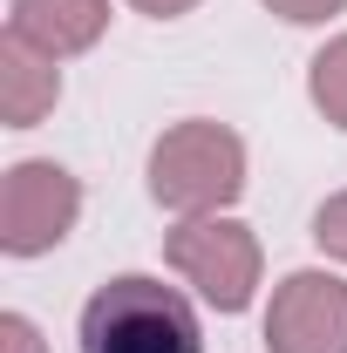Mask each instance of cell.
Here are the masks:
<instances>
[{"label": "cell", "mask_w": 347, "mask_h": 353, "mask_svg": "<svg viewBox=\"0 0 347 353\" xmlns=\"http://www.w3.org/2000/svg\"><path fill=\"white\" fill-rule=\"evenodd\" d=\"M82 353H205V333L177 285L150 279V272H123L88 292Z\"/></svg>", "instance_id": "1"}, {"label": "cell", "mask_w": 347, "mask_h": 353, "mask_svg": "<svg viewBox=\"0 0 347 353\" xmlns=\"http://www.w3.org/2000/svg\"><path fill=\"white\" fill-rule=\"evenodd\" d=\"M238 190H245V143L225 130V123L191 116V123H171V130L150 143V197L164 211L212 218Z\"/></svg>", "instance_id": "2"}, {"label": "cell", "mask_w": 347, "mask_h": 353, "mask_svg": "<svg viewBox=\"0 0 347 353\" xmlns=\"http://www.w3.org/2000/svg\"><path fill=\"white\" fill-rule=\"evenodd\" d=\"M164 259L184 272V285H198V299L218 312H245L259 292V238L238 218H184L164 238Z\"/></svg>", "instance_id": "3"}, {"label": "cell", "mask_w": 347, "mask_h": 353, "mask_svg": "<svg viewBox=\"0 0 347 353\" xmlns=\"http://www.w3.org/2000/svg\"><path fill=\"white\" fill-rule=\"evenodd\" d=\"M75 218H82V183L62 163L28 157V163L7 170V183H0V252L41 259L75 231Z\"/></svg>", "instance_id": "4"}, {"label": "cell", "mask_w": 347, "mask_h": 353, "mask_svg": "<svg viewBox=\"0 0 347 353\" xmlns=\"http://www.w3.org/2000/svg\"><path fill=\"white\" fill-rule=\"evenodd\" d=\"M272 353H347V279L334 272H286L265 306Z\"/></svg>", "instance_id": "5"}, {"label": "cell", "mask_w": 347, "mask_h": 353, "mask_svg": "<svg viewBox=\"0 0 347 353\" xmlns=\"http://www.w3.org/2000/svg\"><path fill=\"white\" fill-rule=\"evenodd\" d=\"M102 28H109V0H14V14H7V34H21L55 61L95 48Z\"/></svg>", "instance_id": "6"}, {"label": "cell", "mask_w": 347, "mask_h": 353, "mask_svg": "<svg viewBox=\"0 0 347 353\" xmlns=\"http://www.w3.org/2000/svg\"><path fill=\"white\" fill-rule=\"evenodd\" d=\"M55 102H62V68H55V54L28 48L21 34H7V41H0V123H7V130H35Z\"/></svg>", "instance_id": "7"}, {"label": "cell", "mask_w": 347, "mask_h": 353, "mask_svg": "<svg viewBox=\"0 0 347 353\" xmlns=\"http://www.w3.org/2000/svg\"><path fill=\"white\" fill-rule=\"evenodd\" d=\"M306 95H313V109H320L327 123H341V130H347V34L313 54V68H306Z\"/></svg>", "instance_id": "8"}, {"label": "cell", "mask_w": 347, "mask_h": 353, "mask_svg": "<svg viewBox=\"0 0 347 353\" xmlns=\"http://www.w3.org/2000/svg\"><path fill=\"white\" fill-rule=\"evenodd\" d=\"M313 245H320V252H334V259L347 265V190H334V197L313 211Z\"/></svg>", "instance_id": "9"}, {"label": "cell", "mask_w": 347, "mask_h": 353, "mask_svg": "<svg viewBox=\"0 0 347 353\" xmlns=\"http://www.w3.org/2000/svg\"><path fill=\"white\" fill-rule=\"evenodd\" d=\"M279 21H293V28H313V21H327V14H341L347 0H265Z\"/></svg>", "instance_id": "10"}, {"label": "cell", "mask_w": 347, "mask_h": 353, "mask_svg": "<svg viewBox=\"0 0 347 353\" xmlns=\"http://www.w3.org/2000/svg\"><path fill=\"white\" fill-rule=\"evenodd\" d=\"M0 353H48L41 333L21 319V312H0Z\"/></svg>", "instance_id": "11"}, {"label": "cell", "mask_w": 347, "mask_h": 353, "mask_svg": "<svg viewBox=\"0 0 347 353\" xmlns=\"http://www.w3.org/2000/svg\"><path fill=\"white\" fill-rule=\"evenodd\" d=\"M136 14H150V21H177V14H191L198 0H130Z\"/></svg>", "instance_id": "12"}]
</instances>
